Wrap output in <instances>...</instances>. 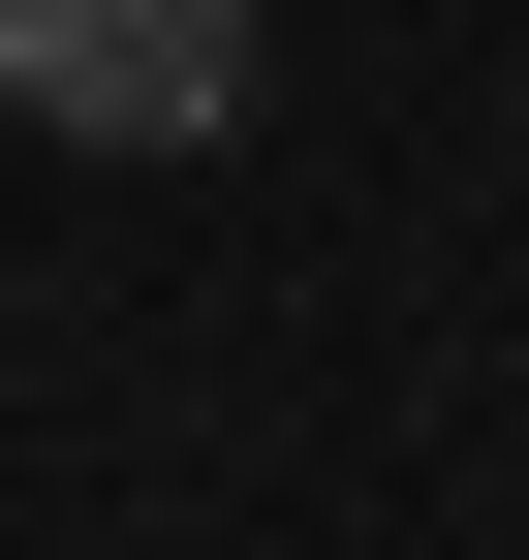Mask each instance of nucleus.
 Instances as JSON below:
<instances>
[{"label":"nucleus","instance_id":"nucleus-1","mask_svg":"<svg viewBox=\"0 0 529 560\" xmlns=\"http://www.w3.org/2000/svg\"><path fill=\"white\" fill-rule=\"evenodd\" d=\"M0 94L62 156H219L249 125V0H0Z\"/></svg>","mask_w":529,"mask_h":560}]
</instances>
